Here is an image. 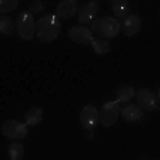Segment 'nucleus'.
<instances>
[{
    "label": "nucleus",
    "instance_id": "1",
    "mask_svg": "<svg viewBox=\"0 0 160 160\" xmlns=\"http://www.w3.org/2000/svg\"><path fill=\"white\" fill-rule=\"evenodd\" d=\"M62 32V23L56 14H44L36 23V34L40 42L49 43L57 39Z\"/></svg>",
    "mask_w": 160,
    "mask_h": 160
},
{
    "label": "nucleus",
    "instance_id": "2",
    "mask_svg": "<svg viewBox=\"0 0 160 160\" xmlns=\"http://www.w3.org/2000/svg\"><path fill=\"white\" fill-rule=\"evenodd\" d=\"M93 32L100 36V39H113L122 30V24L119 23V20L113 16H104L97 19L92 24Z\"/></svg>",
    "mask_w": 160,
    "mask_h": 160
},
{
    "label": "nucleus",
    "instance_id": "3",
    "mask_svg": "<svg viewBox=\"0 0 160 160\" xmlns=\"http://www.w3.org/2000/svg\"><path fill=\"white\" fill-rule=\"evenodd\" d=\"M16 32L19 37L24 42H29L34 37L36 33V23H34L33 14L29 12H22L16 17Z\"/></svg>",
    "mask_w": 160,
    "mask_h": 160
},
{
    "label": "nucleus",
    "instance_id": "4",
    "mask_svg": "<svg viewBox=\"0 0 160 160\" xmlns=\"http://www.w3.org/2000/svg\"><path fill=\"white\" fill-rule=\"evenodd\" d=\"M2 133L4 137L12 140H20L27 136V126L19 120L9 119L2 124Z\"/></svg>",
    "mask_w": 160,
    "mask_h": 160
},
{
    "label": "nucleus",
    "instance_id": "5",
    "mask_svg": "<svg viewBox=\"0 0 160 160\" xmlns=\"http://www.w3.org/2000/svg\"><path fill=\"white\" fill-rule=\"evenodd\" d=\"M119 103L117 102H107L102 106L99 112V122L103 124L104 127H110L116 123V120L119 119Z\"/></svg>",
    "mask_w": 160,
    "mask_h": 160
},
{
    "label": "nucleus",
    "instance_id": "6",
    "mask_svg": "<svg viewBox=\"0 0 160 160\" xmlns=\"http://www.w3.org/2000/svg\"><path fill=\"white\" fill-rule=\"evenodd\" d=\"M79 122L82 124V127H84L86 130H93L96 127V124L99 123V112L93 104H87L82 109L79 116Z\"/></svg>",
    "mask_w": 160,
    "mask_h": 160
},
{
    "label": "nucleus",
    "instance_id": "7",
    "mask_svg": "<svg viewBox=\"0 0 160 160\" xmlns=\"http://www.w3.org/2000/svg\"><path fill=\"white\" fill-rule=\"evenodd\" d=\"M69 36L76 44H82L86 46L93 42V33L90 32V29H87L86 26H73L69 30Z\"/></svg>",
    "mask_w": 160,
    "mask_h": 160
},
{
    "label": "nucleus",
    "instance_id": "8",
    "mask_svg": "<svg viewBox=\"0 0 160 160\" xmlns=\"http://www.w3.org/2000/svg\"><path fill=\"white\" fill-rule=\"evenodd\" d=\"M137 104L143 110H157L159 103H157L156 94L149 89H142L137 92Z\"/></svg>",
    "mask_w": 160,
    "mask_h": 160
},
{
    "label": "nucleus",
    "instance_id": "9",
    "mask_svg": "<svg viewBox=\"0 0 160 160\" xmlns=\"http://www.w3.org/2000/svg\"><path fill=\"white\" fill-rule=\"evenodd\" d=\"M97 13H99V3L97 2H86L84 4H82V7L77 12V20L82 24L90 23L97 16Z\"/></svg>",
    "mask_w": 160,
    "mask_h": 160
},
{
    "label": "nucleus",
    "instance_id": "10",
    "mask_svg": "<svg viewBox=\"0 0 160 160\" xmlns=\"http://www.w3.org/2000/svg\"><path fill=\"white\" fill-rule=\"evenodd\" d=\"M79 12V4L76 0H64L57 6L56 9V16L59 19H70Z\"/></svg>",
    "mask_w": 160,
    "mask_h": 160
},
{
    "label": "nucleus",
    "instance_id": "11",
    "mask_svg": "<svg viewBox=\"0 0 160 160\" xmlns=\"http://www.w3.org/2000/svg\"><path fill=\"white\" fill-rule=\"evenodd\" d=\"M142 29V19L137 14H129L124 19L123 24H122V30L127 37H132L134 34H137Z\"/></svg>",
    "mask_w": 160,
    "mask_h": 160
},
{
    "label": "nucleus",
    "instance_id": "12",
    "mask_svg": "<svg viewBox=\"0 0 160 160\" xmlns=\"http://www.w3.org/2000/svg\"><path fill=\"white\" fill-rule=\"evenodd\" d=\"M120 114L126 122H139L143 119V109H140L136 104H126L120 110Z\"/></svg>",
    "mask_w": 160,
    "mask_h": 160
},
{
    "label": "nucleus",
    "instance_id": "13",
    "mask_svg": "<svg viewBox=\"0 0 160 160\" xmlns=\"http://www.w3.org/2000/svg\"><path fill=\"white\" fill-rule=\"evenodd\" d=\"M23 117H24V124L26 126H36L43 119V110L39 106H33L24 113Z\"/></svg>",
    "mask_w": 160,
    "mask_h": 160
},
{
    "label": "nucleus",
    "instance_id": "14",
    "mask_svg": "<svg viewBox=\"0 0 160 160\" xmlns=\"http://www.w3.org/2000/svg\"><path fill=\"white\" fill-rule=\"evenodd\" d=\"M110 6H112L113 13L119 19H126L129 16L127 13L130 10V3L126 2V0H113V2H110Z\"/></svg>",
    "mask_w": 160,
    "mask_h": 160
},
{
    "label": "nucleus",
    "instance_id": "15",
    "mask_svg": "<svg viewBox=\"0 0 160 160\" xmlns=\"http://www.w3.org/2000/svg\"><path fill=\"white\" fill-rule=\"evenodd\" d=\"M0 32L6 36H13V33L16 32V22H13L12 17H9L7 14H2L0 16Z\"/></svg>",
    "mask_w": 160,
    "mask_h": 160
},
{
    "label": "nucleus",
    "instance_id": "16",
    "mask_svg": "<svg viewBox=\"0 0 160 160\" xmlns=\"http://www.w3.org/2000/svg\"><path fill=\"white\" fill-rule=\"evenodd\" d=\"M134 93H136V92H134V89L132 86H122L116 92V99H114V102H117V103L129 102V100L133 99Z\"/></svg>",
    "mask_w": 160,
    "mask_h": 160
},
{
    "label": "nucleus",
    "instance_id": "17",
    "mask_svg": "<svg viewBox=\"0 0 160 160\" xmlns=\"http://www.w3.org/2000/svg\"><path fill=\"white\" fill-rule=\"evenodd\" d=\"M7 153H9L10 160H20L23 157L24 147L22 143H12L7 149Z\"/></svg>",
    "mask_w": 160,
    "mask_h": 160
},
{
    "label": "nucleus",
    "instance_id": "18",
    "mask_svg": "<svg viewBox=\"0 0 160 160\" xmlns=\"http://www.w3.org/2000/svg\"><path fill=\"white\" fill-rule=\"evenodd\" d=\"M90 46L93 47V50L97 54H104L110 50V44L107 43L104 39H93V42L90 43Z\"/></svg>",
    "mask_w": 160,
    "mask_h": 160
},
{
    "label": "nucleus",
    "instance_id": "19",
    "mask_svg": "<svg viewBox=\"0 0 160 160\" xmlns=\"http://www.w3.org/2000/svg\"><path fill=\"white\" fill-rule=\"evenodd\" d=\"M17 6H19L17 0H2L0 2V12L2 13H9V12H13Z\"/></svg>",
    "mask_w": 160,
    "mask_h": 160
},
{
    "label": "nucleus",
    "instance_id": "20",
    "mask_svg": "<svg viewBox=\"0 0 160 160\" xmlns=\"http://www.w3.org/2000/svg\"><path fill=\"white\" fill-rule=\"evenodd\" d=\"M43 9H44V3L42 2V0H34V2H30L29 6H27V12H29L30 14L40 13Z\"/></svg>",
    "mask_w": 160,
    "mask_h": 160
},
{
    "label": "nucleus",
    "instance_id": "21",
    "mask_svg": "<svg viewBox=\"0 0 160 160\" xmlns=\"http://www.w3.org/2000/svg\"><path fill=\"white\" fill-rule=\"evenodd\" d=\"M87 139H89V140H94V132H93V130H87Z\"/></svg>",
    "mask_w": 160,
    "mask_h": 160
},
{
    "label": "nucleus",
    "instance_id": "22",
    "mask_svg": "<svg viewBox=\"0 0 160 160\" xmlns=\"http://www.w3.org/2000/svg\"><path fill=\"white\" fill-rule=\"evenodd\" d=\"M159 100H160V89H159Z\"/></svg>",
    "mask_w": 160,
    "mask_h": 160
},
{
    "label": "nucleus",
    "instance_id": "23",
    "mask_svg": "<svg viewBox=\"0 0 160 160\" xmlns=\"http://www.w3.org/2000/svg\"><path fill=\"white\" fill-rule=\"evenodd\" d=\"M144 160H154V159H144Z\"/></svg>",
    "mask_w": 160,
    "mask_h": 160
}]
</instances>
